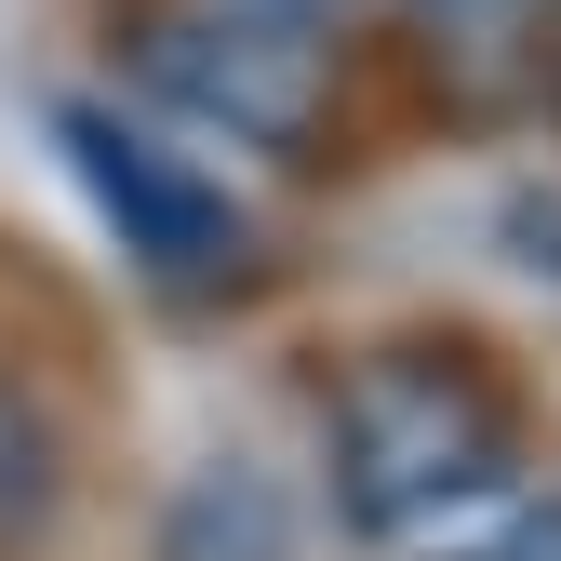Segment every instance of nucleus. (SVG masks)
<instances>
[{
    "mask_svg": "<svg viewBox=\"0 0 561 561\" xmlns=\"http://www.w3.org/2000/svg\"><path fill=\"white\" fill-rule=\"evenodd\" d=\"M321 455H334V508L362 535H414L508 481L522 401L468 334H388L321 388Z\"/></svg>",
    "mask_w": 561,
    "mask_h": 561,
    "instance_id": "f257e3e1",
    "label": "nucleus"
},
{
    "mask_svg": "<svg viewBox=\"0 0 561 561\" xmlns=\"http://www.w3.org/2000/svg\"><path fill=\"white\" fill-rule=\"evenodd\" d=\"M54 134H67V161H81L94 215L121 228V254L148 267V280H174V295H215V280L254 267V215H241L215 174H187L174 148H148V134L107 121V107H67Z\"/></svg>",
    "mask_w": 561,
    "mask_h": 561,
    "instance_id": "f03ea898",
    "label": "nucleus"
},
{
    "mask_svg": "<svg viewBox=\"0 0 561 561\" xmlns=\"http://www.w3.org/2000/svg\"><path fill=\"white\" fill-rule=\"evenodd\" d=\"M148 67L254 148H308L321 121V14H280V0H174L148 27Z\"/></svg>",
    "mask_w": 561,
    "mask_h": 561,
    "instance_id": "7ed1b4c3",
    "label": "nucleus"
},
{
    "mask_svg": "<svg viewBox=\"0 0 561 561\" xmlns=\"http://www.w3.org/2000/svg\"><path fill=\"white\" fill-rule=\"evenodd\" d=\"M161 561H295V535H280V495L254 468H201L187 481V508L161 535Z\"/></svg>",
    "mask_w": 561,
    "mask_h": 561,
    "instance_id": "20e7f679",
    "label": "nucleus"
},
{
    "mask_svg": "<svg viewBox=\"0 0 561 561\" xmlns=\"http://www.w3.org/2000/svg\"><path fill=\"white\" fill-rule=\"evenodd\" d=\"M67 508V442H54V414L0 375V561H27Z\"/></svg>",
    "mask_w": 561,
    "mask_h": 561,
    "instance_id": "39448f33",
    "label": "nucleus"
},
{
    "mask_svg": "<svg viewBox=\"0 0 561 561\" xmlns=\"http://www.w3.org/2000/svg\"><path fill=\"white\" fill-rule=\"evenodd\" d=\"M468 561H561V508H522L495 548H468Z\"/></svg>",
    "mask_w": 561,
    "mask_h": 561,
    "instance_id": "423d86ee",
    "label": "nucleus"
},
{
    "mask_svg": "<svg viewBox=\"0 0 561 561\" xmlns=\"http://www.w3.org/2000/svg\"><path fill=\"white\" fill-rule=\"evenodd\" d=\"M280 14H334V0H280Z\"/></svg>",
    "mask_w": 561,
    "mask_h": 561,
    "instance_id": "0eeeda50",
    "label": "nucleus"
}]
</instances>
